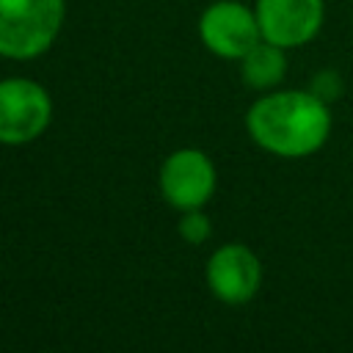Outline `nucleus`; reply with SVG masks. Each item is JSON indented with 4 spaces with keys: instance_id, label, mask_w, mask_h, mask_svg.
<instances>
[{
    "instance_id": "f257e3e1",
    "label": "nucleus",
    "mask_w": 353,
    "mask_h": 353,
    "mask_svg": "<svg viewBox=\"0 0 353 353\" xmlns=\"http://www.w3.org/2000/svg\"><path fill=\"white\" fill-rule=\"evenodd\" d=\"M334 130L328 99L303 88H273L259 94L245 110L248 138L281 160L317 154Z\"/></svg>"
},
{
    "instance_id": "f03ea898",
    "label": "nucleus",
    "mask_w": 353,
    "mask_h": 353,
    "mask_svg": "<svg viewBox=\"0 0 353 353\" xmlns=\"http://www.w3.org/2000/svg\"><path fill=\"white\" fill-rule=\"evenodd\" d=\"M66 0H0V58H41L61 36Z\"/></svg>"
},
{
    "instance_id": "7ed1b4c3",
    "label": "nucleus",
    "mask_w": 353,
    "mask_h": 353,
    "mask_svg": "<svg viewBox=\"0 0 353 353\" xmlns=\"http://www.w3.org/2000/svg\"><path fill=\"white\" fill-rule=\"evenodd\" d=\"M52 97L33 77L0 80V146H25L47 132Z\"/></svg>"
},
{
    "instance_id": "20e7f679",
    "label": "nucleus",
    "mask_w": 353,
    "mask_h": 353,
    "mask_svg": "<svg viewBox=\"0 0 353 353\" xmlns=\"http://www.w3.org/2000/svg\"><path fill=\"white\" fill-rule=\"evenodd\" d=\"M160 196L168 207L185 212L207 207L218 188V171L212 157L199 146H182L165 154L157 174Z\"/></svg>"
},
{
    "instance_id": "39448f33",
    "label": "nucleus",
    "mask_w": 353,
    "mask_h": 353,
    "mask_svg": "<svg viewBox=\"0 0 353 353\" xmlns=\"http://www.w3.org/2000/svg\"><path fill=\"white\" fill-rule=\"evenodd\" d=\"M196 28L201 44L223 61H240L262 39L254 6H245L240 0L210 3L201 11Z\"/></svg>"
},
{
    "instance_id": "423d86ee",
    "label": "nucleus",
    "mask_w": 353,
    "mask_h": 353,
    "mask_svg": "<svg viewBox=\"0 0 353 353\" xmlns=\"http://www.w3.org/2000/svg\"><path fill=\"white\" fill-rule=\"evenodd\" d=\"M204 281L215 301L243 306L262 287V262L245 243H223L207 256Z\"/></svg>"
},
{
    "instance_id": "0eeeda50",
    "label": "nucleus",
    "mask_w": 353,
    "mask_h": 353,
    "mask_svg": "<svg viewBox=\"0 0 353 353\" xmlns=\"http://www.w3.org/2000/svg\"><path fill=\"white\" fill-rule=\"evenodd\" d=\"M265 41L284 50L309 44L325 19V0H254Z\"/></svg>"
},
{
    "instance_id": "6e6552de",
    "label": "nucleus",
    "mask_w": 353,
    "mask_h": 353,
    "mask_svg": "<svg viewBox=\"0 0 353 353\" xmlns=\"http://www.w3.org/2000/svg\"><path fill=\"white\" fill-rule=\"evenodd\" d=\"M237 63H240V80L259 94L279 88L287 77V50L265 39H259Z\"/></svg>"
},
{
    "instance_id": "1a4fd4ad",
    "label": "nucleus",
    "mask_w": 353,
    "mask_h": 353,
    "mask_svg": "<svg viewBox=\"0 0 353 353\" xmlns=\"http://www.w3.org/2000/svg\"><path fill=\"white\" fill-rule=\"evenodd\" d=\"M176 232H179V237H182L188 245H201V243H207L210 234H212V221H210V215L204 212V207H199V210H185V212L179 215Z\"/></svg>"
}]
</instances>
